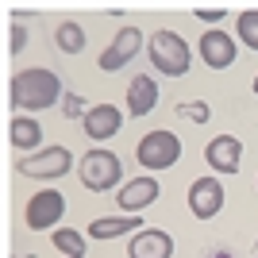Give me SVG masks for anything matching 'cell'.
Masks as SVG:
<instances>
[{
	"label": "cell",
	"mask_w": 258,
	"mask_h": 258,
	"mask_svg": "<svg viewBox=\"0 0 258 258\" xmlns=\"http://www.w3.org/2000/svg\"><path fill=\"white\" fill-rule=\"evenodd\" d=\"M224 185H220V177H197L193 185H189V212L197 216V220H216L220 216V208H224Z\"/></svg>",
	"instance_id": "ba28073f"
},
{
	"label": "cell",
	"mask_w": 258,
	"mask_h": 258,
	"mask_svg": "<svg viewBox=\"0 0 258 258\" xmlns=\"http://www.w3.org/2000/svg\"><path fill=\"white\" fill-rule=\"evenodd\" d=\"M16 170L23 177L54 181V177H66V173L74 170V154H70V147H43V151H35V154H23L16 162Z\"/></svg>",
	"instance_id": "5b68a950"
},
{
	"label": "cell",
	"mask_w": 258,
	"mask_h": 258,
	"mask_svg": "<svg viewBox=\"0 0 258 258\" xmlns=\"http://www.w3.org/2000/svg\"><path fill=\"white\" fill-rule=\"evenodd\" d=\"M54 46L62 54H81L85 50V31H81V23L77 20H62L54 27Z\"/></svg>",
	"instance_id": "e0dca14e"
},
{
	"label": "cell",
	"mask_w": 258,
	"mask_h": 258,
	"mask_svg": "<svg viewBox=\"0 0 258 258\" xmlns=\"http://www.w3.org/2000/svg\"><path fill=\"white\" fill-rule=\"evenodd\" d=\"M177 116H185V119H193V123H208V104L205 100H185V104H177Z\"/></svg>",
	"instance_id": "ffe728a7"
},
{
	"label": "cell",
	"mask_w": 258,
	"mask_h": 258,
	"mask_svg": "<svg viewBox=\"0 0 258 258\" xmlns=\"http://www.w3.org/2000/svg\"><path fill=\"white\" fill-rule=\"evenodd\" d=\"M8 143L16 147V151H23V154H35L39 147H43V127H39V119L35 116H12Z\"/></svg>",
	"instance_id": "9a60e30c"
},
{
	"label": "cell",
	"mask_w": 258,
	"mask_h": 258,
	"mask_svg": "<svg viewBox=\"0 0 258 258\" xmlns=\"http://www.w3.org/2000/svg\"><path fill=\"white\" fill-rule=\"evenodd\" d=\"M208 258H235L231 250H224V247H216V250H208Z\"/></svg>",
	"instance_id": "cb8c5ba5"
},
{
	"label": "cell",
	"mask_w": 258,
	"mask_h": 258,
	"mask_svg": "<svg viewBox=\"0 0 258 258\" xmlns=\"http://www.w3.org/2000/svg\"><path fill=\"white\" fill-rule=\"evenodd\" d=\"M235 35L247 50H258V8H247L235 16Z\"/></svg>",
	"instance_id": "d6986e66"
},
{
	"label": "cell",
	"mask_w": 258,
	"mask_h": 258,
	"mask_svg": "<svg viewBox=\"0 0 258 258\" xmlns=\"http://www.w3.org/2000/svg\"><path fill=\"white\" fill-rule=\"evenodd\" d=\"M62 77L46 70V66H27L12 77L8 85V100L12 108H23V112H43V108H54L62 100Z\"/></svg>",
	"instance_id": "6da1fadb"
},
{
	"label": "cell",
	"mask_w": 258,
	"mask_h": 258,
	"mask_svg": "<svg viewBox=\"0 0 258 258\" xmlns=\"http://www.w3.org/2000/svg\"><path fill=\"white\" fill-rule=\"evenodd\" d=\"M135 158H139L143 170H170L173 162L181 158V139H177L170 127H154L139 139Z\"/></svg>",
	"instance_id": "277c9868"
},
{
	"label": "cell",
	"mask_w": 258,
	"mask_h": 258,
	"mask_svg": "<svg viewBox=\"0 0 258 258\" xmlns=\"http://www.w3.org/2000/svg\"><path fill=\"white\" fill-rule=\"evenodd\" d=\"M23 258H35V254H23Z\"/></svg>",
	"instance_id": "4316f807"
},
{
	"label": "cell",
	"mask_w": 258,
	"mask_h": 258,
	"mask_svg": "<svg viewBox=\"0 0 258 258\" xmlns=\"http://www.w3.org/2000/svg\"><path fill=\"white\" fill-rule=\"evenodd\" d=\"M50 243L62 250L66 258H85V235L74 231V227H58V231H50Z\"/></svg>",
	"instance_id": "ac0fdd59"
},
{
	"label": "cell",
	"mask_w": 258,
	"mask_h": 258,
	"mask_svg": "<svg viewBox=\"0 0 258 258\" xmlns=\"http://www.w3.org/2000/svg\"><path fill=\"white\" fill-rule=\"evenodd\" d=\"M254 258H258V239H254Z\"/></svg>",
	"instance_id": "484cf974"
},
{
	"label": "cell",
	"mask_w": 258,
	"mask_h": 258,
	"mask_svg": "<svg viewBox=\"0 0 258 258\" xmlns=\"http://www.w3.org/2000/svg\"><path fill=\"white\" fill-rule=\"evenodd\" d=\"M235 58H239V46L227 31L212 27V31L201 35V62H205L208 70H231Z\"/></svg>",
	"instance_id": "9c48e42d"
},
{
	"label": "cell",
	"mask_w": 258,
	"mask_h": 258,
	"mask_svg": "<svg viewBox=\"0 0 258 258\" xmlns=\"http://www.w3.org/2000/svg\"><path fill=\"white\" fill-rule=\"evenodd\" d=\"M154 108H158V81L147 74L131 77L127 81V112L139 119V116H151Z\"/></svg>",
	"instance_id": "5bb4252c"
},
{
	"label": "cell",
	"mask_w": 258,
	"mask_h": 258,
	"mask_svg": "<svg viewBox=\"0 0 258 258\" xmlns=\"http://www.w3.org/2000/svg\"><path fill=\"white\" fill-rule=\"evenodd\" d=\"M250 89H254V97H258V74H254V85H250Z\"/></svg>",
	"instance_id": "d4e9b609"
},
{
	"label": "cell",
	"mask_w": 258,
	"mask_h": 258,
	"mask_svg": "<svg viewBox=\"0 0 258 258\" xmlns=\"http://www.w3.org/2000/svg\"><path fill=\"white\" fill-rule=\"evenodd\" d=\"M158 181H154L151 173H143V177H135V181H127V185H119V193H116V205L123 208L127 216H143L147 208L158 201Z\"/></svg>",
	"instance_id": "30bf717a"
},
{
	"label": "cell",
	"mask_w": 258,
	"mask_h": 258,
	"mask_svg": "<svg viewBox=\"0 0 258 258\" xmlns=\"http://www.w3.org/2000/svg\"><path fill=\"white\" fill-rule=\"evenodd\" d=\"M205 162H208V170L216 173H231L235 177L239 173V162H243V143L235 139V135H216V139H208L205 147Z\"/></svg>",
	"instance_id": "8fae6325"
},
{
	"label": "cell",
	"mask_w": 258,
	"mask_h": 258,
	"mask_svg": "<svg viewBox=\"0 0 258 258\" xmlns=\"http://www.w3.org/2000/svg\"><path fill=\"white\" fill-rule=\"evenodd\" d=\"M77 173H81V185H85L89 193H108V189H116L123 181V162L108 147H93V151L81 154Z\"/></svg>",
	"instance_id": "3957f363"
},
{
	"label": "cell",
	"mask_w": 258,
	"mask_h": 258,
	"mask_svg": "<svg viewBox=\"0 0 258 258\" xmlns=\"http://www.w3.org/2000/svg\"><path fill=\"white\" fill-rule=\"evenodd\" d=\"M8 50H12V54L27 50V27H23V23H12V31H8Z\"/></svg>",
	"instance_id": "7402d4cb"
},
{
	"label": "cell",
	"mask_w": 258,
	"mask_h": 258,
	"mask_svg": "<svg viewBox=\"0 0 258 258\" xmlns=\"http://www.w3.org/2000/svg\"><path fill=\"white\" fill-rule=\"evenodd\" d=\"M127 258H173V235L158 227H143L131 235Z\"/></svg>",
	"instance_id": "4fadbf2b"
},
{
	"label": "cell",
	"mask_w": 258,
	"mask_h": 258,
	"mask_svg": "<svg viewBox=\"0 0 258 258\" xmlns=\"http://www.w3.org/2000/svg\"><path fill=\"white\" fill-rule=\"evenodd\" d=\"M85 112H89V108H85V97H77V93H66V97H62V116H66V119H77V116L85 119Z\"/></svg>",
	"instance_id": "44dd1931"
},
{
	"label": "cell",
	"mask_w": 258,
	"mask_h": 258,
	"mask_svg": "<svg viewBox=\"0 0 258 258\" xmlns=\"http://www.w3.org/2000/svg\"><path fill=\"white\" fill-rule=\"evenodd\" d=\"M62 216H66V197L58 189H39L23 208V224L31 231H50L62 224Z\"/></svg>",
	"instance_id": "8992f818"
},
{
	"label": "cell",
	"mask_w": 258,
	"mask_h": 258,
	"mask_svg": "<svg viewBox=\"0 0 258 258\" xmlns=\"http://www.w3.org/2000/svg\"><path fill=\"white\" fill-rule=\"evenodd\" d=\"M127 231H143V216H100L89 224V235L108 243V239H119L127 235Z\"/></svg>",
	"instance_id": "2e32d148"
},
{
	"label": "cell",
	"mask_w": 258,
	"mask_h": 258,
	"mask_svg": "<svg viewBox=\"0 0 258 258\" xmlns=\"http://www.w3.org/2000/svg\"><path fill=\"white\" fill-rule=\"evenodd\" d=\"M81 127H85V139L93 143H104V139H116L119 127H123V112L116 104H93L81 119Z\"/></svg>",
	"instance_id": "7c38bea8"
},
{
	"label": "cell",
	"mask_w": 258,
	"mask_h": 258,
	"mask_svg": "<svg viewBox=\"0 0 258 258\" xmlns=\"http://www.w3.org/2000/svg\"><path fill=\"white\" fill-rule=\"evenodd\" d=\"M139 46H147V35L139 31V27H119L116 39L108 43V50L100 54V70L104 74H116V70H123V66L139 54Z\"/></svg>",
	"instance_id": "52a82bcc"
},
{
	"label": "cell",
	"mask_w": 258,
	"mask_h": 258,
	"mask_svg": "<svg viewBox=\"0 0 258 258\" xmlns=\"http://www.w3.org/2000/svg\"><path fill=\"white\" fill-rule=\"evenodd\" d=\"M193 16H197L201 23H220L224 16H231V12H227L224 4H216V8H201V4H197V8H193Z\"/></svg>",
	"instance_id": "603a6c76"
},
{
	"label": "cell",
	"mask_w": 258,
	"mask_h": 258,
	"mask_svg": "<svg viewBox=\"0 0 258 258\" xmlns=\"http://www.w3.org/2000/svg\"><path fill=\"white\" fill-rule=\"evenodd\" d=\"M147 58H151V66L166 77H185L189 66H193L189 43H185L177 31H170V27H158V31L147 39Z\"/></svg>",
	"instance_id": "7a4b0ae2"
}]
</instances>
